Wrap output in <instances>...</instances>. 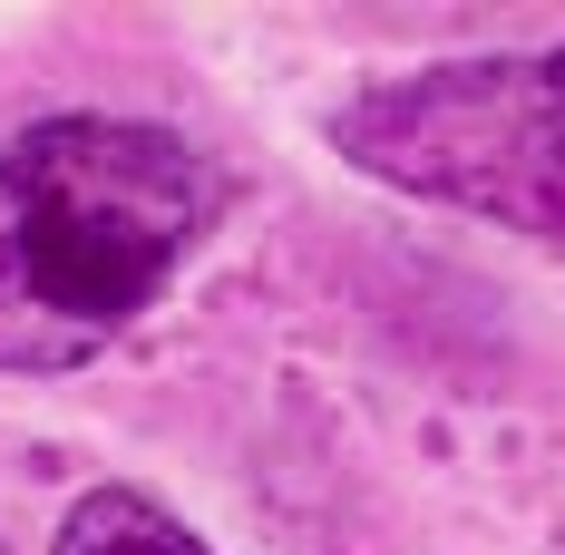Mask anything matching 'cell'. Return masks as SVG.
Wrapping results in <instances>:
<instances>
[{
    "label": "cell",
    "mask_w": 565,
    "mask_h": 555,
    "mask_svg": "<svg viewBox=\"0 0 565 555\" xmlns=\"http://www.w3.org/2000/svg\"><path fill=\"white\" fill-rule=\"evenodd\" d=\"M332 147L399 195L565 244V50L439 58L332 108Z\"/></svg>",
    "instance_id": "cell-2"
},
{
    "label": "cell",
    "mask_w": 565,
    "mask_h": 555,
    "mask_svg": "<svg viewBox=\"0 0 565 555\" xmlns=\"http://www.w3.org/2000/svg\"><path fill=\"white\" fill-rule=\"evenodd\" d=\"M58 555H215V546L137 488H88L58 526Z\"/></svg>",
    "instance_id": "cell-3"
},
{
    "label": "cell",
    "mask_w": 565,
    "mask_h": 555,
    "mask_svg": "<svg viewBox=\"0 0 565 555\" xmlns=\"http://www.w3.org/2000/svg\"><path fill=\"white\" fill-rule=\"evenodd\" d=\"M234 175L137 117H50L0 147V371L98 361L215 234Z\"/></svg>",
    "instance_id": "cell-1"
}]
</instances>
